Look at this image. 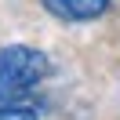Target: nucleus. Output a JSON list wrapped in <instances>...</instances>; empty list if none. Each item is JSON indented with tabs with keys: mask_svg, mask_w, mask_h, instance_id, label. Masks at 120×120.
I'll return each mask as SVG.
<instances>
[{
	"mask_svg": "<svg viewBox=\"0 0 120 120\" xmlns=\"http://www.w3.org/2000/svg\"><path fill=\"white\" fill-rule=\"evenodd\" d=\"M47 58L44 51L26 44H8L0 47V102H22L33 98V91L47 76Z\"/></svg>",
	"mask_w": 120,
	"mask_h": 120,
	"instance_id": "f257e3e1",
	"label": "nucleus"
},
{
	"mask_svg": "<svg viewBox=\"0 0 120 120\" xmlns=\"http://www.w3.org/2000/svg\"><path fill=\"white\" fill-rule=\"evenodd\" d=\"M47 15L62 22H95L109 11V0H40Z\"/></svg>",
	"mask_w": 120,
	"mask_h": 120,
	"instance_id": "f03ea898",
	"label": "nucleus"
},
{
	"mask_svg": "<svg viewBox=\"0 0 120 120\" xmlns=\"http://www.w3.org/2000/svg\"><path fill=\"white\" fill-rule=\"evenodd\" d=\"M0 120H40V105L33 98L22 102H0Z\"/></svg>",
	"mask_w": 120,
	"mask_h": 120,
	"instance_id": "7ed1b4c3",
	"label": "nucleus"
}]
</instances>
